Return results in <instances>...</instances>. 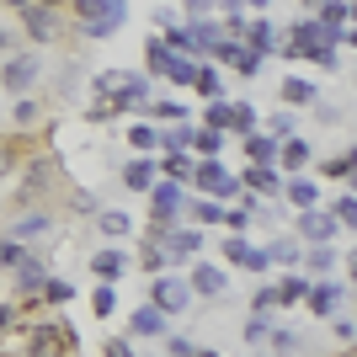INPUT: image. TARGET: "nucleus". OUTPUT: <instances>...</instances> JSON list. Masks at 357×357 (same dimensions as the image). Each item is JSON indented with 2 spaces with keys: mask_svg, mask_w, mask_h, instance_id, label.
I'll return each mask as SVG.
<instances>
[{
  "mask_svg": "<svg viewBox=\"0 0 357 357\" xmlns=\"http://www.w3.org/2000/svg\"><path fill=\"white\" fill-rule=\"evenodd\" d=\"M245 155H251V165H272V160H283V144L272 134H251L245 139Z\"/></svg>",
  "mask_w": 357,
  "mask_h": 357,
  "instance_id": "nucleus-9",
  "label": "nucleus"
},
{
  "mask_svg": "<svg viewBox=\"0 0 357 357\" xmlns=\"http://www.w3.org/2000/svg\"><path fill=\"white\" fill-rule=\"evenodd\" d=\"M165 347H171V357H197V342H187V336H171Z\"/></svg>",
  "mask_w": 357,
  "mask_h": 357,
  "instance_id": "nucleus-41",
  "label": "nucleus"
},
{
  "mask_svg": "<svg viewBox=\"0 0 357 357\" xmlns=\"http://www.w3.org/2000/svg\"><path fill=\"white\" fill-rule=\"evenodd\" d=\"M96 224H102V235H128V213H118V208H107Z\"/></svg>",
  "mask_w": 357,
  "mask_h": 357,
  "instance_id": "nucleus-34",
  "label": "nucleus"
},
{
  "mask_svg": "<svg viewBox=\"0 0 357 357\" xmlns=\"http://www.w3.org/2000/svg\"><path fill=\"white\" fill-rule=\"evenodd\" d=\"M331 213H336V224H347V229H357V192H342V197H336V208H331Z\"/></svg>",
  "mask_w": 357,
  "mask_h": 357,
  "instance_id": "nucleus-26",
  "label": "nucleus"
},
{
  "mask_svg": "<svg viewBox=\"0 0 357 357\" xmlns=\"http://www.w3.org/2000/svg\"><path fill=\"white\" fill-rule=\"evenodd\" d=\"M310 267L314 272H331V267H336V256H331L326 245H314V251H310Z\"/></svg>",
  "mask_w": 357,
  "mask_h": 357,
  "instance_id": "nucleus-38",
  "label": "nucleus"
},
{
  "mask_svg": "<svg viewBox=\"0 0 357 357\" xmlns=\"http://www.w3.org/2000/svg\"><path fill=\"white\" fill-rule=\"evenodd\" d=\"M197 64L192 59H181V54H171V64H165V80H176V86H197Z\"/></svg>",
  "mask_w": 357,
  "mask_h": 357,
  "instance_id": "nucleus-19",
  "label": "nucleus"
},
{
  "mask_svg": "<svg viewBox=\"0 0 357 357\" xmlns=\"http://www.w3.org/2000/svg\"><path fill=\"white\" fill-rule=\"evenodd\" d=\"M75 22H80L86 38H102V32L128 22V6H123V0H80V6H75Z\"/></svg>",
  "mask_w": 357,
  "mask_h": 357,
  "instance_id": "nucleus-1",
  "label": "nucleus"
},
{
  "mask_svg": "<svg viewBox=\"0 0 357 357\" xmlns=\"http://www.w3.org/2000/svg\"><path fill=\"white\" fill-rule=\"evenodd\" d=\"M347 43H352V48H357V27H352V32H347Z\"/></svg>",
  "mask_w": 357,
  "mask_h": 357,
  "instance_id": "nucleus-50",
  "label": "nucleus"
},
{
  "mask_svg": "<svg viewBox=\"0 0 357 357\" xmlns=\"http://www.w3.org/2000/svg\"><path fill=\"white\" fill-rule=\"evenodd\" d=\"M70 294H75V288H70V283H59V278H48V288H43V298H54V304H64Z\"/></svg>",
  "mask_w": 357,
  "mask_h": 357,
  "instance_id": "nucleus-39",
  "label": "nucleus"
},
{
  "mask_svg": "<svg viewBox=\"0 0 357 357\" xmlns=\"http://www.w3.org/2000/svg\"><path fill=\"white\" fill-rule=\"evenodd\" d=\"M224 224H229V235H245V224H251V208H229V213H224Z\"/></svg>",
  "mask_w": 357,
  "mask_h": 357,
  "instance_id": "nucleus-37",
  "label": "nucleus"
},
{
  "mask_svg": "<svg viewBox=\"0 0 357 357\" xmlns=\"http://www.w3.org/2000/svg\"><path fill=\"white\" fill-rule=\"evenodd\" d=\"M192 294H224V272L219 267H208V261H197V267H192Z\"/></svg>",
  "mask_w": 357,
  "mask_h": 357,
  "instance_id": "nucleus-15",
  "label": "nucleus"
},
{
  "mask_svg": "<svg viewBox=\"0 0 357 357\" xmlns=\"http://www.w3.org/2000/svg\"><path fill=\"white\" fill-rule=\"evenodd\" d=\"M197 176V165H192V155H165V181H192Z\"/></svg>",
  "mask_w": 357,
  "mask_h": 357,
  "instance_id": "nucleus-21",
  "label": "nucleus"
},
{
  "mask_svg": "<svg viewBox=\"0 0 357 357\" xmlns=\"http://www.w3.org/2000/svg\"><path fill=\"white\" fill-rule=\"evenodd\" d=\"M267 256H272V261H298V245H294V240H272Z\"/></svg>",
  "mask_w": 357,
  "mask_h": 357,
  "instance_id": "nucleus-36",
  "label": "nucleus"
},
{
  "mask_svg": "<svg viewBox=\"0 0 357 357\" xmlns=\"http://www.w3.org/2000/svg\"><path fill=\"white\" fill-rule=\"evenodd\" d=\"M107 357H139V352L128 342H107Z\"/></svg>",
  "mask_w": 357,
  "mask_h": 357,
  "instance_id": "nucleus-47",
  "label": "nucleus"
},
{
  "mask_svg": "<svg viewBox=\"0 0 357 357\" xmlns=\"http://www.w3.org/2000/svg\"><path fill=\"white\" fill-rule=\"evenodd\" d=\"M149 203H155V219H160L165 229H176V213H181V187L176 181H160V187L149 192Z\"/></svg>",
  "mask_w": 357,
  "mask_h": 357,
  "instance_id": "nucleus-7",
  "label": "nucleus"
},
{
  "mask_svg": "<svg viewBox=\"0 0 357 357\" xmlns=\"http://www.w3.org/2000/svg\"><path fill=\"white\" fill-rule=\"evenodd\" d=\"M352 192H357V171H352Z\"/></svg>",
  "mask_w": 357,
  "mask_h": 357,
  "instance_id": "nucleus-53",
  "label": "nucleus"
},
{
  "mask_svg": "<svg viewBox=\"0 0 357 357\" xmlns=\"http://www.w3.org/2000/svg\"><path fill=\"white\" fill-rule=\"evenodd\" d=\"M298 235L310 240V245H326V240L336 235V213H326V208H310V213H298Z\"/></svg>",
  "mask_w": 357,
  "mask_h": 357,
  "instance_id": "nucleus-8",
  "label": "nucleus"
},
{
  "mask_svg": "<svg viewBox=\"0 0 357 357\" xmlns=\"http://www.w3.org/2000/svg\"><path fill=\"white\" fill-rule=\"evenodd\" d=\"M192 213H197V219H208V224H213V219H224V208H219V203H213V197H203V203H197Z\"/></svg>",
  "mask_w": 357,
  "mask_h": 357,
  "instance_id": "nucleus-43",
  "label": "nucleus"
},
{
  "mask_svg": "<svg viewBox=\"0 0 357 357\" xmlns=\"http://www.w3.org/2000/svg\"><path fill=\"white\" fill-rule=\"evenodd\" d=\"M11 320H16V310H11V304H0V331L11 326Z\"/></svg>",
  "mask_w": 357,
  "mask_h": 357,
  "instance_id": "nucleus-48",
  "label": "nucleus"
},
{
  "mask_svg": "<svg viewBox=\"0 0 357 357\" xmlns=\"http://www.w3.org/2000/svg\"><path fill=\"white\" fill-rule=\"evenodd\" d=\"M219 176H229V171H224L219 160H203V165H197V176H192V181H197V187H203V192H208V187H213V181H219Z\"/></svg>",
  "mask_w": 357,
  "mask_h": 357,
  "instance_id": "nucleus-32",
  "label": "nucleus"
},
{
  "mask_svg": "<svg viewBox=\"0 0 357 357\" xmlns=\"http://www.w3.org/2000/svg\"><path fill=\"white\" fill-rule=\"evenodd\" d=\"M245 181H251L256 192H283V181H278V165H251V171H245Z\"/></svg>",
  "mask_w": 357,
  "mask_h": 357,
  "instance_id": "nucleus-20",
  "label": "nucleus"
},
{
  "mask_svg": "<svg viewBox=\"0 0 357 357\" xmlns=\"http://www.w3.org/2000/svg\"><path fill=\"white\" fill-rule=\"evenodd\" d=\"M38 118V102H27V96H22V102H16V123H32Z\"/></svg>",
  "mask_w": 357,
  "mask_h": 357,
  "instance_id": "nucleus-45",
  "label": "nucleus"
},
{
  "mask_svg": "<svg viewBox=\"0 0 357 357\" xmlns=\"http://www.w3.org/2000/svg\"><path fill=\"white\" fill-rule=\"evenodd\" d=\"M32 288H48V278H43V261L32 256L27 267H22V294H32Z\"/></svg>",
  "mask_w": 357,
  "mask_h": 357,
  "instance_id": "nucleus-30",
  "label": "nucleus"
},
{
  "mask_svg": "<svg viewBox=\"0 0 357 357\" xmlns=\"http://www.w3.org/2000/svg\"><path fill=\"white\" fill-rule=\"evenodd\" d=\"M272 134L288 144V139H294V118H288V112H278V118H272Z\"/></svg>",
  "mask_w": 357,
  "mask_h": 357,
  "instance_id": "nucleus-42",
  "label": "nucleus"
},
{
  "mask_svg": "<svg viewBox=\"0 0 357 357\" xmlns=\"http://www.w3.org/2000/svg\"><path fill=\"white\" fill-rule=\"evenodd\" d=\"M32 235H48V213H27V219H16L11 240H32Z\"/></svg>",
  "mask_w": 357,
  "mask_h": 357,
  "instance_id": "nucleus-23",
  "label": "nucleus"
},
{
  "mask_svg": "<svg viewBox=\"0 0 357 357\" xmlns=\"http://www.w3.org/2000/svg\"><path fill=\"white\" fill-rule=\"evenodd\" d=\"M149 304H155L160 314H181L187 304H192V283H181V278L160 272V278H155V294H149Z\"/></svg>",
  "mask_w": 357,
  "mask_h": 357,
  "instance_id": "nucleus-3",
  "label": "nucleus"
},
{
  "mask_svg": "<svg viewBox=\"0 0 357 357\" xmlns=\"http://www.w3.org/2000/svg\"><path fill=\"white\" fill-rule=\"evenodd\" d=\"M203 118H208L213 134H229V128H240V107H235V102H208V112H203Z\"/></svg>",
  "mask_w": 357,
  "mask_h": 357,
  "instance_id": "nucleus-12",
  "label": "nucleus"
},
{
  "mask_svg": "<svg viewBox=\"0 0 357 357\" xmlns=\"http://www.w3.org/2000/svg\"><path fill=\"white\" fill-rule=\"evenodd\" d=\"M16 16H22V27H27L38 43H48V38L59 32V11H54V6H43V0H22V6H16Z\"/></svg>",
  "mask_w": 357,
  "mask_h": 357,
  "instance_id": "nucleus-4",
  "label": "nucleus"
},
{
  "mask_svg": "<svg viewBox=\"0 0 357 357\" xmlns=\"http://www.w3.org/2000/svg\"><path fill=\"white\" fill-rule=\"evenodd\" d=\"M261 336H267V314H251L245 320V342H261Z\"/></svg>",
  "mask_w": 357,
  "mask_h": 357,
  "instance_id": "nucleus-40",
  "label": "nucleus"
},
{
  "mask_svg": "<svg viewBox=\"0 0 357 357\" xmlns=\"http://www.w3.org/2000/svg\"><path fill=\"white\" fill-rule=\"evenodd\" d=\"M272 347H278V352H294V347H298V336H288V331H278V336H272Z\"/></svg>",
  "mask_w": 357,
  "mask_h": 357,
  "instance_id": "nucleus-46",
  "label": "nucleus"
},
{
  "mask_svg": "<svg viewBox=\"0 0 357 357\" xmlns=\"http://www.w3.org/2000/svg\"><path fill=\"white\" fill-rule=\"evenodd\" d=\"M283 102L288 107H314V86H310V80H298V75H288V80H283Z\"/></svg>",
  "mask_w": 357,
  "mask_h": 357,
  "instance_id": "nucleus-17",
  "label": "nucleus"
},
{
  "mask_svg": "<svg viewBox=\"0 0 357 357\" xmlns=\"http://www.w3.org/2000/svg\"><path fill=\"white\" fill-rule=\"evenodd\" d=\"M75 352V331L64 320H38L27 331V357H70Z\"/></svg>",
  "mask_w": 357,
  "mask_h": 357,
  "instance_id": "nucleus-2",
  "label": "nucleus"
},
{
  "mask_svg": "<svg viewBox=\"0 0 357 357\" xmlns=\"http://www.w3.org/2000/svg\"><path fill=\"white\" fill-rule=\"evenodd\" d=\"M197 91H203V102H224V96H219V70H208V64H203V75H197Z\"/></svg>",
  "mask_w": 357,
  "mask_h": 357,
  "instance_id": "nucleus-31",
  "label": "nucleus"
},
{
  "mask_svg": "<svg viewBox=\"0 0 357 357\" xmlns=\"http://www.w3.org/2000/svg\"><path fill=\"white\" fill-rule=\"evenodd\" d=\"M197 357H219V352H203V347H197Z\"/></svg>",
  "mask_w": 357,
  "mask_h": 357,
  "instance_id": "nucleus-51",
  "label": "nucleus"
},
{
  "mask_svg": "<svg viewBox=\"0 0 357 357\" xmlns=\"http://www.w3.org/2000/svg\"><path fill=\"white\" fill-rule=\"evenodd\" d=\"M91 310H96V314H112V310H118V294H112V283H102L96 294H91Z\"/></svg>",
  "mask_w": 357,
  "mask_h": 357,
  "instance_id": "nucleus-33",
  "label": "nucleus"
},
{
  "mask_svg": "<svg viewBox=\"0 0 357 357\" xmlns=\"http://www.w3.org/2000/svg\"><path fill=\"white\" fill-rule=\"evenodd\" d=\"M347 6H320V11H314V22H320V27H331V32H342V22H347Z\"/></svg>",
  "mask_w": 357,
  "mask_h": 357,
  "instance_id": "nucleus-29",
  "label": "nucleus"
},
{
  "mask_svg": "<svg viewBox=\"0 0 357 357\" xmlns=\"http://www.w3.org/2000/svg\"><path fill=\"white\" fill-rule=\"evenodd\" d=\"M128 326H134V336H160V331H165V314L155 310V304H144V310H134Z\"/></svg>",
  "mask_w": 357,
  "mask_h": 357,
  "instance_id": "nucleus-16",
  "label": "nucleus"
},
{
  "mask_svg": "<svg viewBox=\"0 0 357 357\" xmlns=\"http://www.w3.org/2000/svg\"><path fill=\"white\" fill-rule=\"evenodd\" d=\"M224 256H229L235 267H245V272H267V267H272L267 245H251L245 235H229V240H224Z\"/></svg>",
  "mask_w": 357,
  "mask_h": 357,
  "instance_id": "nucleus-5",
  "label": "nucleus"
},
{
  "mask_svg": "<svg viewBox=\"0 0 357 357\" xmlns=\"http://www.w3.org/2000/svg\"><path fill=\"white\" fill-rule=\"evenodd\" d=\"M245 48H251L256 59H267V54H278V48H272V22H267V16H256L251 27H245Z\"/></svg>",
  "mask_w": 357,
  "mask_h": 357,
  "instance_id": "nucleus-10",
  "label": "nucleus"
},
{
  "mask_svg": "<svg viewBox=\"0 0 357 357\" xmlns=\"http://www.w3.org/2000/svg\"><path fill=\"white\" fill-rule=\"evenodd\" d=\"M91 267H96V278H102V283H118V278H123V267H128V256H123L118 245H107V251L96 256Z\"/></svg>",
  "mask_w": 357,
  "mask_h": 357,
  "instance_id": "nucleus-13",
  "label": "nucleus"
},
{
  "mask_svg": "<svg viewBox=\"0 0 357 357\" xmlns=\"http://www.w3.org/2000/svg\"><path fill=\"white\" fill-rule=\"evenodd\" d=\"M123 181H128L134 192H155V187H160V181H155V165H149V160H128V165H123Z\"/></svg>",
  "mask_w": 357,
  "mask_h": 357,
  "instance_id": "nucleus-14",
  "label": "nucleus"
},
{
  "mask_svg": "<svg viewBox=\"0 0 357 357\" xmlns=\"http://www.w3.org/2000/svg\"><path fill=\"white\" fill-rule=\"evenodd\" d=\"M165 64H171V48H165V38H155V43H149V70L165 75Z\"/></svg>",
  "mask_w": 357,
  "mask_h": 357,
  "instance_id": "nucleus-35",
  "label": "nucleus"
},
{
  "mask_svg": "<svg viewBox=\"0 0 357 357\" xmlns=\"http://www.w3.org/2000/svg\"><path fill=\"white\" fill-rule=\"evenodd\" d=\"M0 80H6V91H27V86H38V54H11L6 59V70H0Z\"/></svg>",
  "mask_w": 357,
  "mask_h": 357,
  "instance_id": "nucleus-6",
  "label": "nucleus"
},
{
  "mask_svg": "<svg viewBox=\"0 0 357 357\" xmlns=\"http://www.w3.org/2000/svg\"><path fill=\"white\" fill-rule=\"evenodd\" d=\"M283 165H288V171L310 165V144H304V139H288V144H283Z\"/></svg>",
  "mask_w": 357,
  "mask_h": 357,
  "instance_id": "nucleus-28",
  "label": "nucleus"
},
{
  "mask_svg": "<svg viewBox=\"0 0 357 357\" xmlns=\"http://www.w3.org/2000/svg\"><path fill=\"white\" fill-rule=\"evenodd\" d=\"M278 298H283V304H298V298H310V283H304V278H283V283H278Z\"/></svg>",
  "mask_w": 357,
  "mask_h": 357,
  "instance_id": "nucleus-25",
  "label": "nucleus"
},
{
  "mask_svg": "<svg viewBox=\"0 0 357 357\" xmlns=\"http://www.w3.org/2000/svg\"><path fill=\"white\" fill-rule=\"evenodd\" d=\"M304 304H310V310L320 314V320H331V314H336V304H342V288H331V283H314Z\"/></svg>",
  "mask_w": 357,
  "mask_h": 357,
  "instance_id": "nucleus-11",
  "label": "nucleus"
},
{
  "mask_svg": "<svg viewBox=\"0 0 357 357\" xmlns=\"http://www.w3.org/2000/svg\"><path fill=\"white\" fill-rule=\"evenodd\" d=\"M288 197H294V208H304V213H310V208H314V197H320V187L298 176V181H288Z\"/></svg>",
  "mask_w": 357,
  "mask_h": 357,
  "instance_id": "nucleus-22",
  "label": "nucleus"
},
{
  "mask_svg": "<svg viewBox=\"0 0 357 357\" xmlns=\"http://www.w3.org/2000/svg\"><path fill=\"white\" fill-rule=\"evenodd\" d=\"M27 261H32V256L22 251V240H11V235L0 240V272H22Z\"/></svg>",
  "mask_w": 357,
  "mask_h": 357,
  "instance_id": "nucleus-18",
  "label": "nucleus"
},
{
  "mask_svg": "<svg viewBox=\"0 0 357 357\" xmlns=\"http://www.w3.org/2000/svg\"><path fill=\"white\" fill-rule=\"evenodd\" d=\"M6 48H11V32H6V27H0V54H6Z\"/></svg>",
  "mask_w": 357,
  "mask_h": 357,
  "instance_id": "nucleus-49",
  "label": "nucleus"
},
{
  "mask_svg": "<svg viewBox=\"0 0 357 357\" xmlns=\"http://www.w3.org/2000/svg\"><path fill=\"white\" fill-rule=\"evenodd\" d=\"M192 149H197V155H203V160H213V155H219V149H224V134H213V128H197Z\"/></svg>",
  "mask_w": 357,
  "mask_h": 357,
  "instance_id": "nucleus-24",
  "label": "nucleus"
},
{
  "mask_svg": "<svg viewBox=\"0 0 357 357\" xmlns=\"http://www.w3.org/2000/svg\"><path fill=\"white\" fill-rule=\"evenodd\" d=\"M128 144H134V149H155V144H160V128H149V123H134V128H128Z\"/></svg>",
  "mask_w": 357,
  "mask_h": 357,
  "instance_id": "nucleus-27",
  "label": "nucleus"
},
{
  "mask_svg": "<svg viewBox=\"0 0 357 357\" xmlns=\"http://www.w3.org/2000/svg\"><path fill=\"white\" fill-rule=\"evenodd\" d=\"M352 278H357V251H352Z\"/></svg>",
  "mask_w": 357,
  "mask_h": 357,
  "instance_id": "nucleus-52",
  "label": "nucleus"
},
{
  "mask_svg": "<svg viewBox=\"0 0 357 357\" xmlns=\"http://www.w3.org/2000/svg\"><path fill=\"white\" fill-rule=\"evenodd\" d=\"M155 112H160L165 123H181V102H155Z\"/></svg>",
  "mask_w": 357,
  "mask_h": 357,
  "instance_id": "nucleus-44",
  "label": "nucleus"
}]
</instances>
